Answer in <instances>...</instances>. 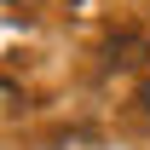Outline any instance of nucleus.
Returning <instances> with one entry per match:
<instances>
[{"label":"nucleus","instance_id":"obj_2","mask_svg":"<svg viewBox=\"0 0 150 150\" xmlns=\"http://www.w3.org/2000/svg\"><path fill=\"white\" fill-rule=\"evenodd\" d=\"M139 110L150 115V81H144V87H139Z\"/></svg>","mask_w":150,"mask_h":150},{"label":"nucleus","instance_id":"obj_1","mask_svg":"<svg viewBox=\"0 0 150 150\" xmlns=\"http://www.w3.org/2000/svg\"><path fill=\"white\" fill-rule=\"evenodd\" d=\"M150 40L144 35H110V64H144Z\"/></svg>","mask_w":150,"mask_h":150}]
</instances>
